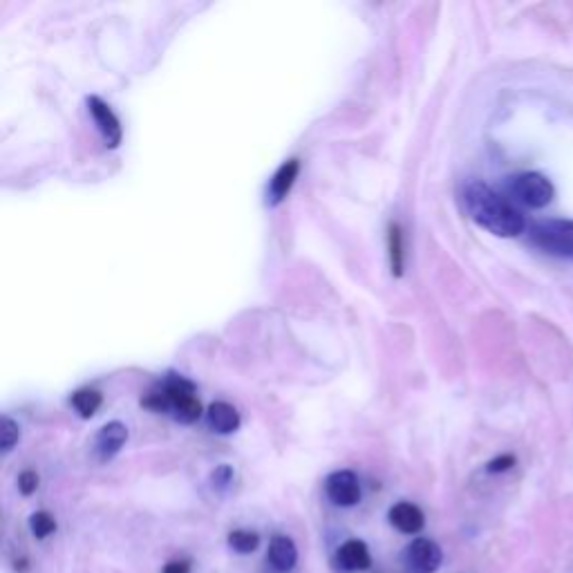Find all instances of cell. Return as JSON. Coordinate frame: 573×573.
<instances>
[{
	"mask_svg": "<svg viewBox=\"0 0 573 573\" xmlns=\"http://www.w3.org/2000/svg\"><path fill=\"white\" fill-rule=\"evenodd\" d=\"M462 200L468 218L497 238H518L526 231V220L518 206L484 182L466 184Z\"/></svg>",
	"mask_w": 573,
	"mask_h": 573,
	"instance_id": "obj_1",
	"label": "cell"
},
{
	"mask_svg": "<svg viewBox=\"0 0 573 573\" xmlns=\"http://www.w3.org/2000/svg\"><path fill=\"white\" fill-rule=\"evenodd\" d=\"M88 108H90V115L92 119L97 121V126L101 130L103 139H106V146L115 148L121 142V126H119V119L115 117V112L110 110L108 103H103L99 97H90L88 99Z\"/></svg>",
	"mask_w": 573,
	"mask_h": 573,
	"instance_id": "obj_8",
	"label": "cell"
},
{
	"mask_svg": "<svg viewBox=\"0 0 573 573\" xmlns=\"http://www.w3.org/2000/svg\"><path fill=\"white\" fill-rule=\"evenodd\" d=\"M529 240L533 247L556 258L573 260V220L547 218L529 227Z\"/></svg>",
	"mask_w": 573,
	"mask_h": 573,
	"instance_id": "obj_3",
	"label": "cell"
},
{
	"mask_svg": "<svg viewBox=\"0 0 573 573\" xmlns=\"http://www.w3.org/2000/svg\"><path fill=\"white\" fill-rule=\"evenodd\" d=\"M513 466H515V457L513 455H500V457H495V459H491V462L486 464V471L493 473V475H500V473L511 471Z\"/></svg>",
	"mask_w": 573,
	"mask_h": 573,
	"instance_id": "obj_18",
	"label": "cell"
},
{
	"mask_svg": "<svg viewBox=\"0 0 573 573\" xmlns=\"http://www.w3.org/2000/svg\"><path fill=\"white\" fill-rule=\"evenodd\" d=\"M392 267L397 269V274L401 271V231L399 227H394L392 231Z\"/></svg>",
	"mask_w": 573,
	"mask_h": 573,
	"instance_id": "obj_21",
	"label": "cell"
},
{
	"mask_svg": "<svg viewBox=\"0 0 573 573\" xmlns=\"http://www.w3.org/2000/svg\"><path fill=\"white\" fill-rule=\"evenodd\" d=\"M325 493L336 506H356L361 502L359 477L352 471H336L325 479Z\"/></svg>",
	"mask_w": 573,
	"mask_h": 573,
	"instance_id": "obj_5",
	"label": "cell"
},
{
	"mask_svg": "<svg viewBox=\"0 0 573 573\" xmlns=\"http://www.w3.org/2000/svg\"><path fill=\"white\" fill-rule=\"evenodd\" d=\"M390 524L401 533H419L426 526V515L412 502H399L390 509Z\"/></svg>",
	"mask_w": 573,
	"mask_h": 573,
	"instance_id": "obj_10",
	"label": "cell"
},
{
	"mask_svg": "<svg viewBox=\"0 0 573 573\" xmlns=\"http://www.w3.org/2000/svg\"><path fill=\"white\" fill-rule=\"evenodd\" d=\"M338 567L347 573H356V571H365L372 565V556L368 544L363 540H347L341 544V549L336 553Z\"/></svg>",
	"mask_w": 573,
	"mask_h": 573,
	"instance_id": "obj_9",
	"label": "cell"
},
{
	"mask_svg": "<svg viewBox=\"0 0 573 573\" xmlns=\"http://www.w3.org/2000/svg\"><path fill=\"white\" fill-rule=\"evenodd\" d=\"M506 193H509L515 202L524 204L526 209H544L556 197V186L551 184L547 175L538 171H524L506 177Z\"/></svg>",
	"mask_w": 573,
	"mask_h": 573,
	"instance_id": "obj_4",
	"label": "cell"
},
{
	"mask_svg": "<svg viewBox=\"0 0 573 573\" xmlns=\"http://www.w3.org/2000/svg\"><path fill=\"white\" fill-rule=\"evenodd\" d=\"M298 171H300V162L298 159H289V162H285L283 166L278 168L276 175H274V180H271L269 184V204L271 206H276L280 204L287 197V193L291 191V186H294L296 182V177H298Z\"/></svg>",
	"mask_w": 573,
	"mask_h": 573,
	"instance_id": "obj_13",
	"label": "cell"
},
{
	"mask_svg": "<svg viewBox=\"0 0 573 573\" xmlns=\"http://www.w3.org/2000/svg\"><path fill=\"white\" fill-rule=\"evenodd\" d=\"M233 479V468L231 466H220L218 471L213 473V486L218 488V491H224L231 484Z\"/></svg>",
	"mask_w": 573,
	"mask_h": 573,
	"instance_id": "obj_20",
	"label": "cell"
},
{
	"mask_svg": "<svg viewBox=\"0 0 573 573\" xmlns=\"http://www.w3.org/2000/svg\"><path fill=\"white\" fill-rule=\"evenodd\" d=\"M101 401H103V397L97 390H79V392H74L72 406L83 419H88L101 408Z\"/></svg>",
	"mask_w": 573,
	"mask_h": 573,
	"instance_id": "obj_14",
	"label": "cell"
},
{
	"mask_svg": "<svg viewBox=\"0 0 573 573\" xmlns=\"http://www.w3.org/2000/svg\"><path fill=\"white\" fill-rule=\"evenodd\" d=\"M30 529L36 540H45L56 531V520L48 511H36L30 518Z\"/></svg>",
	"mask_w": 573,
	"mask_h": 573,
	"instance_id": "obj_16",
	"label": "cell"
},
{
	"mask_svg": "<svg viewBox=\"0 0 573 573\" xmlns=\"http://www.w3.org/2000/svg\"><path fill=\"white\" fill-rule=\"evenodd\" d=\"M27 565H30V562H27L25 558H23V560H16V562H14V569H16L18 573H25V571H30V567H27Z\"/></svg>",
	"mask_w": 573,
	"mask_h": 573,
	"instance_id": "obj_23",
	"label": "cell"
},
{
	"mask_svg": "<svg viewBox=\"0 0 573 573\" xmlns=\"http://www.w3.org/2000/svg\"><path fill=\"white\" fill-rule=\"evenodd\" d=\"M206 419H209V426L215 432H220V435H231V432L240 428V412L227 401L211 403Z\"/></svg>",
	"mask_w": 573,
	"mask_h": 573,
	"instance_id": "obj_12",
	"label": "cell"
},
{
	"mask_svg": "<svg viewBox=\"0 0 573 573\" xmlns=\"http://www.w3.org/2000/svg\"><path fill=\"white\" fill-rule=\"evenodd\" d=\"M128 441V428L121 424V421H110V424L103 426L97 437H95V453L101 462H108V459L115 457L124 444Z\"/></svg>",
	"mask_w": 573,
	"mask_h": 573,
	"instance_id": "obj_7",
	"label": "cell"
},
{
	"mask_svg": "<svg viewBox=\"0 0 573 573\" xmlns=\"http://www.w3.org/2000/svg\"><path fill=\"white\" fill-rule=\"evenodd\" d=\"M406 562L417 573H435L444 562V551L437 542L428 538H417L408 544Z\"/></svg>",
	"mask_w": 573,
	"mask_h": 573,
	"instance_id": "obj_6",
	"label": "cell"
},
{
	"mask_svg": "<svg viewBox=\"0 0 573 573\" xmlns=\"http://www.w3.org/2000/svg\"><path fill=\"white\" fill-rule=\"evenodd\" d=\"M162 573H191V562L189 560H171L164 567Z\"/></svg>",
	"mask_w": 573,
	"mask_h": 573,
	"instance_id": "obj_22",
	"label": "cell"
},
{
	"mask_svg": "<svg viewBox=\"0 0 573 573\" xmlns=\"http://www.w3.org/2000/svg\"><path fill=\"white\" fill-rule=\"evenodd\" d=\"M229 547L236 553H242V556H249L260 547V535L256 531L236 529L229 533Z\"/></svg>",
	"mask_w": 573,
	"mask_h": 573,
	"instance_id": "obj_15",
	"label": "cell"
},
{
	"mask_svg": "<svg viewBox=\"0 0 573 573\" xmlns=\"http://www.w3.org/2000/svg\"><path fill=\"white\" fill-rule=\"evenodd\" d=\"M267 560H269V565L280 573H287L294 569L298 562V549H296L294 540L287 538V535H274L269 542Z\"/></svg>",
	"mask_w": 573,
	"mask_h": 573,
	"instance_id": "obj_11",
	"label": "cell"
},
{
	"mask_svg": "<svg viewBox=\"0 0 573 573\" xmlns=\"http://www.w3.org/2000/svg\"><path fill=\"white\" fill-rule=\"evenodd\" d=\"M144 406L159 412H173V417L182 424H193L202 412L193 383L177 377V374H171L157 390L150 392Z\"/></svg>",
	"mask_w": 573,
	"mask_h": 573,
	"instance_id": "obj_2",
	"label": "cell"
},
{
	"mask_svg": "<svg viewBox=\"0 0 573 573\" xmlns=\"http://www.w3.org/2000/svg\"><path fill=\"white\" fill-rule=\"evenodd\" d=\"M18 437H21V428L12 417L3 415V421H0V448H3L5 455L18 444Z\"/></svg>",
	"mask_w": 573,
	"mask_h": 573,
	"instance_id": "obj_17",
	"label": "cell"
},
{
	"mask_svg": "<svg viewBox=\"0 0 573 573\" xmlns=\"http://www.w3.org/2000/svg\"><path fill=\"white\" fill-rule=\"evenodd\" d=\"M18 488H21L23 495H32L39 488V475L34 471H23L18 475Z\"/></svg>",
	"mask_w": 573,
	"mask_h": 573,
	"instance_id": "obj_19",
	"label": "cell"
}]
</instances>
